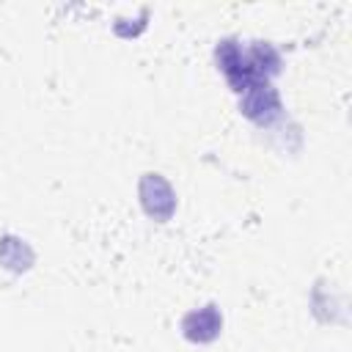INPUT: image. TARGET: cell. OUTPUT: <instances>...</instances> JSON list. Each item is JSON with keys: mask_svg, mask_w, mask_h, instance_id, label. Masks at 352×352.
Here are the masks:
<instances>
[{"mask_svg": "<svg viewBox=\"0 0 352 352\" xmlns=\"http://www.w3.org/2000/svg\"><path fill=\"white\" fill-rule=\"evenodd\" d=\"M264 110H270V113H275L278 110V96H275V91L264 82H253V85H248L245 88V113L250 116V118H258V121H264Z\"/></svg>", "mask_w": 352, "mask_h": 352, "instance_id": "6da1fadb", "label": "cell"}, {"mask_svg": "<svg viewBox=\"0 0 352 352\" xmlns=\"http://www.w3.org/2000/svg\"><path fill=\"white\" fill-rule=\"evenodd\" d=\"M184 322H195V324H201V327H204V330H201V341H209V338L220 330V316L214 314V308H212V305H206L204 311L190 314Z\"/></svg>", "mask_w": 352, "mask_h": 352, "instance_id": "7a4b0ae2", "label": "cell"}]
</instances>
